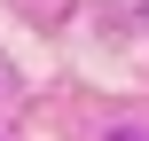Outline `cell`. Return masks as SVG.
I'll list each match as a JSON object with an SVG mask.
<instances>
[{
  "mask_svg": "<svg viewBox=\"0 0 149 141\" xmlns=\"http://www.w3.org/2000/svg\"><path fill=\"white\" fill-rule=\"evenodd\" d=\"M118 141H149V133H118Z\"/></svg>",
  "mask_w": 149,
  "mask_h": 141,
  "instance_id": "cell-1",
  "label": "cell"
}]
</instances>
